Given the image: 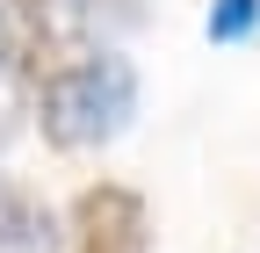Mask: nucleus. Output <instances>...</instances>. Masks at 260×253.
<instances>
[{
	"label": "nucleus",
	"mask_w": 260,
	"mask_h": 253,
	"mask_svg": "<svg viewBox=\"0 0 260 253\" xmlns=\"http://www.w3.org/2000/svg\"><path fill=\"white\" fill-rule=\"evenodd\" d=\"M130 116H138V73H130V58H116V51L80 58V66L51 73V80H44V102H37L44 138L65 145V152L109 145Z\"/></svg>",
	"instance_id": "nucleus-1"
},
{
	"label": "nucleus",
	"mask_w": 260,
	"mask_h": 253,
	"mask_svg": "<svg viewBox=\"0 0 260 253\" xmlns=\"http://www.w3.org/2000/svg\"><path fill=\"white\" fill-rule=\"evenodd\" d=\"M73 253H152V217L130 188H87L73 203Z\"/></svg>",
	"instance_id": "nucleus-2"
},
{
	"label": "nucleus",
	"mask_w": 260,
	"mask_h": 253,
	"mask_svg": "<svg viewBox=\"0 0 260 253\" xmlns=\"http://www.w3.org/2000/svg\"><path fill=\"white\" fill-rule=\"evenodd\" d=\"M44 246H51V217L0 181V253H44Z\"/></svg>",
	"instance_id": "nucleus-3"
},
{
	"label": "nucleus",
	"mask_w": 260,
	"mask_h": 253,
	"mask_svg": "<svg viewBox=\"0 0 260 253\" xmlns=\"http://www.w3.org/2000/svg\"><path fill=\"white\" fill-rule=\"evenodd\" d=\"M253 22H260V0H217L210 8V37L239 44V37H253Z\"/></svg>",
	"instance_id": "nucleus-4"
},
{
	"label": "nucleus",
	"mask_w": 260,
	"mask_h": 253,
	"mask_svg": "<svg viewBox=\"0 0 260 253\" xmlns=\"http://www.w3.org/2000/svg\"><path fill=\"white\" fill-rule=\"evenodd\" d=\"M0 66H8V22H0Z\"/></svg>",
	"instance_id": "nucleus-5"
},
{
	"label": "nucleus",
	"mask_w": 260,
	"mask_h": 253,
	"mask_svg": "<svg viewBox=\"0 0 260 253\" xmlns=\"http://www.w3.org/2000/svg\"><path fill=\"white\" fill-rule=\"evenodd\" d=\"M0 145H8V116H0Z\"/></svg>",
	"instance_id": "nucleus-6"
}]
</instances>
